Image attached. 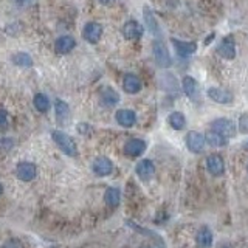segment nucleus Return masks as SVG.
I'll return each mask as SVG.
<instances>
[{
	"label": "nucleus",
	"instance_id": "obj_24",
	"mask_svg": "<svg viewBox=\"0 0 248 248\" xmlns=\"http://www.w3.org/2000/svg\"><path fill=\"white\" fill-rule=\"evenodd\" d=\"M168 123L174 130H183L186 126V118L182 112H172L168 116Z\"/></svg>",
	"mask_w": 248,
	"mask_h": 248
},
{
	"label": "nucleus",
	"instance_id": "obj_32",
	"mask_svg": "<svg viewBox=\"0 0 248 248\" xmlns=\"http://www.w3.org/2000/svg\"><path fill=\"white\" fill-rule=\"evenodd\" d=\"M99 2L103 3V5H110V3H113V2H115V0H99Z\"/></svg>",
	"mask_w": 248,
	"mask_h": 248
},
{
	"label": "nucleus",
	"instance_id": "obj_3",
	"mask_svg": "<svg viewBox=\"0 0 248 248\" xmlns=\"http://www.w3.org/2000/svg\"><path fill=\"white\" fill-rule=\"evenodd\" d=\"M211 129L217 134L223 135L225 138H231L236 135V126L234 123L228 118H217L216 121L211 123Z\"/></svg>",
	"mask_w": 248,
	"mask_h": 248
},
{
	"label": "nucleus",
	"instance_id": "obj_29",
	"mask_svg": "<svg viewBox=\"0 0 248 248\" xmlns=\"http://www.w3.org/2000/svg\"><path fill=\"white\" fill-rule=\"evenodd\" d=\"M13 144H14V141L11 138H2V140H0V151L8 152L13 147Z\"/></svg>",
	"mask_w": 248,
	"mask_h": 248
},
{
	"label": "nucleus",
	"instance_id": "obj_8",
	"mask_svg": "<svg viewBox=\"0 0 248 248\" xmlns=\"http://www.w3.org/2000/svg\"><path fill=\"white\" fill-rule=\"evenodd\" d=\"M144 33V28L140 25L137 20H129L124 23L123 27V36L127 39V41H135V39H140Z\"/></svg>",
	"mask_w": 248,
	"mask_h": 248
},
{
	"label": "nucleus",
	"instance_id": "obj_28",
	"mask_svg": "<svg viewBox=\"0 0 248 248\" xmlns=\"http://www.w3.org/2000/svg\"><path fill=\"white\" fill-rule=\"evenodd\" d=\"M237 129L240 134H248V113H242L239 116V124H237Z\"/></svg>",
	"mask_w": 248,
	"mask_h": 248
},
{
	"label": "nucleus",
	"instance_id": "obj_6",
	"mask_svg": "<svg viewBox=\"0 0 248 248\" xmlns=\"http://www.w3.org/2000/svg\"><path fill=\"white\" fill-rule=\"evenodd\" d=\"M82 36L89 44L95 45L101 39V36H103V27H101L98 22H89L87 25L84 27Z\"/></svg>",
	"mask_w": 248,
	"mask_h": 248
},
{
	"label": "nucleus",
	"instance_id": "obj_1",
	"mask_svg": "<svg viewBox=\"0 0 248 248\" xmlns=\"http://www.w3.org/2000/svg\"><path fill=\"white\" fill-rule=\"evenodd\" d=\"M51 138H53V141L58 144L59 149L65 155H68V157H76V155H78V147H76L75 140L70 135H67L65 132L53 130L51 132Z\"/></svg>",
	"mask_w": 248,
	"mask_h": 248
},
{
	"label": "nucleus",
	"instance_id": "obj_5",
	"mask_svg": "<svg viewBox=\"0 0 248 248\" xmlns=\"http://www.w3.org/2000/svg\"><path fill=\"white\" fill-rule=\"evenodd\" d=\"M206 169H208V172L211 174V175H214V177L223 175V172H225V161H223V158L220 157V155H217V154H211L206 158Z\"/></svg>",
	"mask_w": 248,
	"mask_h": 248
},
{
	"label": "nucleus",
	"instance_id": "obj_22",
	"mask_svg": "<svg viewBox=\"0 0 248 248\" xmlns=\"http://www.w3.org/2000/svg\"><path fill=\"white\" fill-rule=\"evenodd\" d=\"M182 87H183V92L186 93V96L194 99L197 95V81L194 79L192 76H185L183 81H182Z\"/></svg>",
	"mask_w": 248,
	"mask_h": 248
},
{
	"label": "nucleus",
	"instance_id": "obj_33",
	"mask_svg": "<svg viewBox=\"0 0 248 248\" xmlns=\"http://www.w3.org/2000/svg\"><path fill=\"white\" fill-rule=\"evenodd\" d=\"M242 146H244V149H247V151H248V141H244V144H242Z\"/></svg>",
	"mask_w": 248,
	"mask_h": 248
},
{
	"label": "nucleus",
	"instance_id": "obj_20",
	"mask_svg": "<svg viewBox=\"0 0 248 248\" xmlns=\"http://www.w3.org/2000/svg\"><path fill=\"white\" fill-rule=\"evenodd\" d=\"M120 103V95L112 87H106L101 92V104L107 107H113Z\"/></svg>",
	"mask_w": 248,
	"mask_h": 248
},
{
	"label": "nucleus",
	"instance_id": "obj_21",
	"mask_svg": "<svg viewBox=\"0 0 248 248\" xmlns=\"http://www.w3.org/2000/svg\"><path fill=\"white\" fill-rule=\"evenodd\" d=\"M196 240H197V245H199L200 248H209V247L213 245V240H214V237H213V231L209 230L208 227H202V228L199 230V232H197Z\"/></svg>",
	"mask_w": 248,
	"mask_h": 248
},
{
	"label": "nucleus",
	"instance_id": "obj_10",
	"mask_svg": "<svg viewBox=\"0 0 248 248\" xmlns=\"http://www.w3.org/2000/svg\"><path fill=\"white\" fill-rule=\"evenodd\" d=\"M16 174L20 178L22 182H31L36 178V174H37V169L33 163L30 161H23V163H19L17 165V169H16Z\"/></svg>",
	"mask_w": 248,
	"mask_h": 248
},
{
	"label": "nucleus",
	"instance_id": "obj_7",
	"mask_svg": "<svg viewBox=\"0 0 248 248\" xmlns=\"http://www.w3.org/2000/svg\"><path fill=\"white\" fill-rule=\"evenodd\" d=\"M92 169L96 175L107 177L113 172V163L110 161V158H107V157H98V158H95V161H93Z\"/></svg>",
	"mask_w": 248,
	"mask_h": 248
},
{
	"label": "nucleus",
	"instance_id": "obj_31",
	"mask_svg": "<svg viewBox=\"0 0 248 248\" xmlns=\"http://www.w3.org/2000/svg\"><path fill=\"white\" fill-rule=\"evenodd\" d=\"M3 248H22V244L19 242V240L11 239V240H8V242L3 245Z\"/></svg>",
	"mask_w": 248,
	"mask_h": 248
},
{
	"label": "nucleus",
	"instance_id": "obj_16",
	"mask_svg": "<svg viewBox=\"0 0 248 248\" xmlns=\"http://www.w3.org/2000/svg\"><path fill=\"white\" fill-rule=\"evenodd\" d=\"M143 17H144L146 28L149 30V33H152L154 36H160V25H158V22H157V19H155V16H154V13L149 6H144Z\"/></svg>",
	"mask_w": 248,
	"mask_h": 248
},
{
	"label": "nucleus",
	"instance_id": "obj_25",
	"mask_svg": "<svg viewBox=\"0 0 248 248\" xmlns=\"http://www.w3.org/2000/svg\"><path fill=\"white\" fill-rule=\"evenodd\" d=\"M106 203L110 206V208H116L120 205V202H121V191L118 188H108L106 191Z\"/></svg>",
	"mask_w": 248,
	"mask_h": 248
},
{
	"label": "nucleus",
	"instance_id": "obj_23",
	"mask_svg": "<svg viewBox=\"0 0 248 248\" xmlns=\"http://www.w3.org/2000/svg\"><path fill=\"white\" fill-rule=\"evenodd\" d=\"M205 141L213 146V147H223L228 144V138H225L223 135L217 134V132H208V134L205 135Z\"/></svg>",
	"mask_w": 248,
	"mask_h": 248
},
{
	"label": "nucleus",
	"instance_id": "obj_26",
	"mask_svg": "<svg viewBox=\"0 0 248 248\" xmlns=\"http://www.w3.org/2000/svg\"><path fill=\"white\" fill-rule=\"evenodd\" d=\"M13 64L17 65V67H31L33 65V59H31V56L28 53H16L13 56Z\"/></svg>",
	"mask_w": 248,
	"mask_h": 248
},
{
	"label": "nucleus",
	"instance_id": "obj_11",
	"mask_svg": "<svg viewBox=\"0 0 248 248\" xmlns=\"http://www.w3.org/2000/svg\"><path fill=\"white\" fill-rule=\"evenodd\" d=\"M206 95L211 98L214 103H217V104H230V103H232L231 92L219 89V87H209L206 90Z\"/></svg>",
	"mask_w": 248,
	"mask_h": 248
},
{
	"label": "nucleus",
	"instance_id": "obj_17",
	"mask_svg": "<svg viewBox=\"0 0 248 248\" xmlns=\"http://www.w3.org/2000/svg\"><path fill=\"white\" fill-rule=\"evenodd\" d=\"M170 42H172L174 48L177 50V53L180 54V56H189V54L196 53L197 50V44L196 42H185V41H178V39H170Z\"/></svg>",
	"mask_w": 248,
	"mask_h": 248
},
{
	"label": "nucleus",
	"instance_id": "obj_2",
	"mask_svg": "<svg viewBox=\"0 0 248 248\" xmlns=\"http://www.w3.org/2000/svg\"><path fill=\"white\" fill-rule=\"evenodd\" d=\"M152 53H154V59L157 62V65L161 68H169L172 65V59H170V54L166 48V45L163 44L161 41L154 42L152 46Z\"/></svg>",
	"mask_w": 248,
	"mask_h": 248
},
{
	"label": "nucleus",
	"instance_id": "obj_19",
	"mask_svg": "<svg viewBox=\"0 0 248 248\" xmlns=\"http://www.w3.org/2000/svg\"><path fill=\"white\" fill-rule=\"evenodd\" d=\"M54 108H56V120L61 126H65L67 120L70 118V107L65 101L62 99H56V104H54Z\"/></svg>",
	"mask_w": 248,
	"mask_h": 248
},
{
	"label": "nucleus",
	"instance_id": "obj_30",
	"mask_svg": "<svg viewBox=\"0 0 248 248\" xmlns=\"http://www.w3.org/2000/svg\"><path fill=\"white\" fill-rule=\"evenodd\" d=\"M8 126V113L3 108H0V129H5Z\"/></svg>",
	"mask_w": 248,
	"mask_h": 248
},
{
	"label": "nucleus",
	"instance_id": "obj_13",
	"mask_svg": "<svg viewBox=\"0 0 248 248\" xmlns=\"http://www.w3.org/2000/svg\"><path fill=\"white\" fill-rule=\"evenodd\" d=\"M115 118L120 126L132 127V126H135V123H137V113L134 110H129V108H120V110L115 113Z\"/></svg>",
	"mask_w": 248,
	"mask_h": 248
},
{
	"label": "nucleus",
	"instance_id": "obj_34",
	"mask_svg": "<svg viewBox=\"0 0 248 248\" xmlns=\"http://www.w3.org/2000/svg\"><path fill=\"white\" fill-rule=\"evenodd\" d=\"M3 194V186H2V183H0V196Z\"/></svg>",
	"mask_w": 248,
	"mask_h": 248
},
{
	"label": "nucleus",
	"instance_id": "obj_14",
	"mask_svg": "<svg viewBox=\"0 0 248 248\" xmlns=\"http://www.w3.org/2000/svg\"><path fill=\"white\" fill-rule=\"evenodd\" d=\"M217 54H219L220 58H225V59H234L236 58V46H234V42H232L231 37H225L223 41L219 44V46H217Z\"/></svg>",
	"mask_w": 248,
	"mask_h": 248
},
{
	"label": "nucleus",
	"instance_id": "obj_9",
	"mask_svg": "<svg viewBox=\"0 0 248 248\" xmlns=\"http://www.w3.org/2000/svg\"><path fill=\"white\" fill-rule=\"evenodd\" d=\"M144 151H146V141H143V140H140V138H132L124 144V154L130 158L140 157Z\"/></svg>",
	"mask_w": 248,
	"mask_h": 248
},
{
	"label": "nucleus",
	"instance_id": "obj_27",
	"mask_svg": "<svg viewBox=\"0 0 248 248\" xmlns=\"http://www.w3.org/2000/svg\"><path fill=\"white\" fill-rule=\"evenodd\" d=\"M34 107L37 108L39 112H48V108H50V101L48 98H46L44 93H37V95L34 96Z\"/></svg>",
	"mask_w": 248,
	"mask_h": 248
},
{
	"label": "nucleus",
	"instance_id": "obj_15",
	"mask_svg": "<svg viewBox=\"0 0 248 248\" xmlns=\"http://www.w3.org/2000/svg\"><path fill=\"white\" fill-rule=\"evenodd\" d=\"M143 84L140 81V78L132 75V73H127L126 76L123 78V89L126 93H130V95H134V93H138L141 90Z\"/></svg>",
	"mask_w": 248,
	"mask_h": 248
},
{
	"label": "nucleus",
	"instance_id": "obj_18",
	"mask_svg": "<svg viewBox=\"0 0 248 248\" xmlns=\"http://www.w3.org/2000/svg\"><path fill=\"white\" fill-rule=\"evenodd\" d=\"M75 46H76V41L72 36H61L56 41L54 50H56L58 54H67V53L72 51Z\"/></svg>",
	"mask_w": 248,
	"mask_h": 248
},
{
	"label": "nucleus",
	"instance_id": "obj_4",
	"mask_svg": "<svg viewBox=\"0 0 248 248\" xmlns=\"http://www.w3.org/2000/svg\"><path fill=\"white\" fill-rule=\"evenodd\" d=\"M205 137L199 134V132L192 130V132H188V135H186V146H188V149L194 154H200L202 151L205 149Z\"/></svg>",
	"mask_w": 248,
	"mask_h": 248
},
{
	"label": "nucleus",
	"instance_id": "obj_12",
	"mask_svg": "<svg viewBox=\"0 0 248 248\" xmlns=\"http://www.w3.org/2000/svg\"><path fill=\"white\" fill-rule=\"evenodd\" d=\"M135 172L143 182H149L151 178L154 177V174H155V166H154V163L151 160H141V161L137 163Z\"/></svg>",
	"mask_w": 248,
	"mask_h": 248
}]
</instances>
